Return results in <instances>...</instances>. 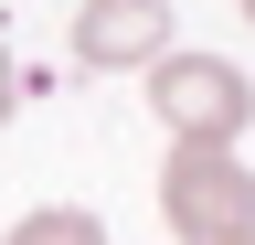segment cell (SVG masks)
I'll use <instances>...</instances> for the list:
<instances>
[{
  "label": "cell",
  "mask_w": 255,
  "mask_h": 245,
  "mask_svg": "<svg viewBox=\"0 0 255 245\" xmlns=\"http://www.w3.org/2000/svg\"><path fill=\"white\" fill-rule=\"evenodd\" d=\"M149 107H159V128H170V149H234L255 128V85H245V64H223V53H159L149 64Z\"/></svg>",
  "instance_id": "6da1fadb"
},
{
  "label": "cell",
  "mask_w": 255,
  "mask_h": 245,
  "mask_svg": "<svg viewBox=\"0 0 255 245\" xmlns=\"http://www.w3.org/2000/svg\"><path fill=\"white\" fill-rule=\"evenodd\" d=\"M159 213H170L181 245L255 235V171H245V149H170V171H159Z\"/></svg>",
  "instance_id": "7a4b0ae2"
},
{
  "label": "cell",
  "mask_w": 255,
  "mask_h": 245,
  "mask_svg": "<svg viewBox=\"0 0 255 245\" xmlns=\"http://www.w3.org/2000/svg\"><path fill=\"white\" fill-rule=\"evenodd\" d=\"M170 53V0H85L75 11V64L85 75H128Z\"/></svg>",
  "instance_id": "3957f363"
},
{
  "label": "cell",
  "mask_w": 255,
  "mask_h": 245,
  "mask_svg": "<svg viewBox=\"0 0 255 245\" xmlns=\"http://www.w3.org/2000/svg\"><path fill=\"white\" fill-rule=\"evenodd\" d=\"M11 245H107V224L75 213V203H43V213H21V224H11Z\"/></svg>",
  "instance_id": "277c9868"
},
{
  "label": "cell",
  "mask_w": 255,
  "mask_h": 245,
  "mask_svg": "<svg viewBox=\"0 0 255 245\" xmlns=\"http://www.w3.org/2000/svg\"><path fill=\"white\" fill-rule=\"evenodd\" d=\"M11 107H21V75H11V53H0V128H11Z\"/></svg>",
  "instance_id": "5b68a950"
},
{
  "label": "cell",
  "mask_w": 255,
  "mask_h": 245,
  "mask_svg": "<svg viewBox=\"0 0 255 245\" xmlns=\"http://www.w3.org/2000/svg\"><path fill=\"white\" fill-rule=\"evenodd\" d=\"M213 245H255V235H213Z\"/></svg>",
  "instance_id": "8992f818"
},
{
  "label": "cell",
  "mask_w": 255,
  "mask_h": 245,
  "mask_svg": "<svg viewBox=\"0 0 255 245\" xmlns=\"http://www.w3.org/2000/svg\"><path fill=\"white\" fill-rule=\"evenodd\" d=\"M245 21H255V0H245Z\"/></svg>",
  "instance_id": "52a82bcc"
}]
</instances>
